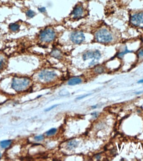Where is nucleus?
Returning <instances> with one entry per match:
<instances>
[{
  "label": "nucleus",
  "mask_w": 143,
  "mask_h": 161,
  "mask_svg": "<svg viewBox=\"0 0 143 161\" xmlns=\"http://www.w3.org/2000/svg\"><path fill=\"white\" fill-rule=\"evenodd\" d=\"M30 81L27 78L15 77L13 80L12 87L16 91H22L27 88Z\"/></svg>",
  "instance_id": "f257e3e1"
},
{
  "label": "nucleus",
  "mask_w": 143,
  "mask_h": 161,
  "mask_svg": "<svg viewBox=\"0 0 143 161\" xmlns=\"http://www.w3.org/2000/svg\"><path fill=\"white\" fill-rule=\"evenodd\" d=\"M96 40L101 43H108L113 40L112 33L107 29H102L98 30L96 34Z\"/></svg>",
  "instance_id": "f03ea898"
},
{
  "label": "nucleus",
  "mask_w": 143,
  "mask_h": 161,
  "mask_svg": "<svg viewBox=\"0 0 143 161\" xmlns=\"http://www.w3.org/2000/svg\"><path fill=\"white\" fill-rule=\"evenodd\" d=\"M55 33L51 28H46L40 33L39 38L41 41L45 43H50L55 39Z\"/></svg>",
  "instance_id": "7ed1b4c3"
},
{
  "label": "nucleus",
  "mask_w": 143,
  "mask_h": 161,
  "mask_svg": "<svg viewBox=\"0 0 143 161\" xmlns=\"http://www.w3.org/2000/svg\"><path fill=\"white\" fill-rule=\"evenodd\" d=\"M130 23L136 27H143V12L137 13L130 18Z\"/></svg>",
  "instance_id": "20e7f679"
},
{
  "label": "nucleus",
  "mask_w": 143,
  "mask_h": 161,
  "mask_svg": "<svg viewBox=\"0 0 143 161\" xmlns=\"http://www.w3.org/2000/svg\"><path fill=\"white\" fill-rule=\"evenodd\" d=\"M56 76L57 74L55 72L47 71H41L39 75V78L46 82H49L53 80Z\"/></svg>",
  "instance_id": "39448f33"
},
{
  "label": "nucleus",
  "mask_w": 143,
  "mask_h": 161,
  "mask_svg": "<svg viewBox=\"0 0 143 161\" xmlns=\"http://www.w3.org/2000/svg\"><path fill=\"white\" fill-rule=\"evenodd\" d=\"M71 40L75 44H80L85 40L84 34L80 31H76L71 35Z\"/></svg>",
  "instance_id": "423d86ee"
},
{
  "label": "nucleus",
  "mask_w": 143,
  "mask_h": 161,
  "mask_svg": "<svg viewBox=\"0 0 143 161\" xmlns=\"http://www.w3.org/2000/svg\"><path fill=\"white\" fill-rule=\"evenodd\" d=\"M83 13V8L80 5H78L75 7L72 13L73 17L75 19H79L81 17Z\"/></svg>",
  "instance_id": "0eeeda50"
},
{
  "label": "nucleus",
  "mask_w": 143,
  "mask_h": 161,
  "mask_svg": "<svg viewBox=\"0 0 143 161\" xmlns=\"http://www.w3.org/2000/svg\"><path fill=\"white\" fill-rule=\"evenodd\" d=\"M82 82V80L79 77L73 78L70 79L68 82V85L71 86L77 85L81 83Z\"/></svg>",
  "instance_id": "6e6552de"
},
{
  "label": "nucleus",
  "mask_w": 143,
  "mask_h": 161,
  "mask_svg": "<svg viewBox=\"0 0 143 161\" xmlns=\"http://www.w3.org/2000/svg\"><path fill=\"white\" fill-rule=\"evenodd\" d=\"M51 55L56 58L59 59L62 56L61 52L57 49L52 50L51 53Z\"/></svg>",
  "instance_id": "1a4fd4ad"
},
{
  "label": "nucleus",
  "mask_w": 143,
  "mask_h": 161,
  "mask_svg": "<svg viewBox=\"0 0 143 161\" xmlns=\"http://www.w3.org/2000/svg\"><path fill=\"white\" fill-rule=\"evenodd\" d=\"M94 55V52L92 51L87 52L84 55V60H87L89 59L93 58Z\"/></svg>",
  "instance_id": "9d476101"
},
{
  "label": "nucleus",
  "mask_w": 143,
  "mask_h": 161,
  "mask_svg": "<svg viewBox=\"0 0 143 161\" xmlns=\"http://www.w3.org/2000/svg\"><path fill=\"white\" fill-rule=\"evenodd\" d=\"M11 141L10 140H5L0 143V145L3 148H7L11 144Z\"/></svg>",
  "instance_id": "9b49d317"
},
{
  "label": "nucleus",
  "mask_w": 143,
  "mask_h": 161,
  "mask_svg": "<svg viewBox=\"0 0 143 161\" xmlns=\"http://www.w3.org/2000/svg\"><path fill=\"white\" fill-rule=\"evenodd\" d=\"M20 26L19 25L17 24H11L9 25V28L11 30L13 31H16L19 30V29Z\"/></svg>",
  "instance_id": "f8f14e48"
},
{
  "label": "nucleus",
  "mask_w": 143,
  "mask_h": 161,
  "mask_svg": "<svg viewBox=\"0 0 143 161\" xmlns=\"http://www.w3.org/2000/svg\"><path fill=\"white\" fill-rule=\"evenodd\" d=\"M94 71L96 73L98 74H101L104 71V68L102 66H98L95 68Z\"/></svg>",
  "instance_id": "ddd939ff"
},
{
  "label": "nucleus",
  "mask_w": 143,
  "mask_h": 161,
  "mask_svg": "<svg viewBox=\"0 0 143 161\" xmlns=\"http://www.w3.org/2000/svg\"><path fill=\"white\" fill-rule=\"evenodd\" d=\"M57 132V129L55 128H53L51 129L50 130H49L48 131L46 132V135L48 136H51L52 135H54Z\"/></svg>",
  "instance_id": "4468645a"
},
{
  "label": "nucleus",
  "mask_w": 143,
  "mask_h": 161,
  "mask_svg": "<svg viewBox=\"0 0 143 161\" xmlns=\"http://www.w3.org/2000/svg\"><path fill=\"white\" fill-rule=\"evenodd\" d=\"M77 145V143L75 141H70V142L68 144V146L69 147L71 148L76 147Z\"/></svg>",
  "instance_id": "2eb2a0df"
},
{
  "label": "nucleus",
  "mask_w": 143,
  "mask_h": 161,
  "mask_svg": "<svg viewBox=\"0 0 143 161\" xmlns=\"http://www.w3.org/2000/svg\"><path fill=\"white\" fill-rule=\"evenodd\" d=\"M35 13L32 10H29L26 12V16L29 18H32L34 16Z\"/></svg>",
  "instance_id": "dca6fc26"
},
{
  "label": "nucleus",
  "mask_w": 143,
  "mask_h": 161,
  "mask_svg": "<svg viewBox=\"0 0 143 161\" xmlns=\"http://www.w3.org/2000/svg\"><path fill=\"white\" fill-rule=\"evenodd\" d=\"M69 92L65 90L61 91L60 92V95L61 96H66L68 95Z\"/></svg>",
  "instance_id": "f3484780"
},
{
  "label": "nucleus",
  "mask_w": 143,
  "mask_h": 161,
  "mask_svg": "<svg viewBox=\"0 0 143 161\" xmlns=\"http://www.w3.org/2000/svg\"><path fill=\"white\" fill-rule=\"evenodd\" d=\"M44 139V137L43 135H40L39 136H35L34 137V139L37 141H42Z\"/></svg>",
  "instance_id": "a211bd4d"
},
{
  "label": "nucleus",
  "mask_w": 143,
  "mask_h": 161,
  "mask_svg": "<svg viewBox=\"0 0 143 161\" xmlns=\"http://www.w3.org/2000/svg\"><path fill=\"white\" fill-rule=\"evenodd\" d=\"M138 57H143V49H141L138 51Z\"/></svg>",
  "instance_id": "6ab92c4d"
},
{
  "label": "nucleus",
  "mask_w": 143,
  "mask_h": 161,
  "mask_svg": "<svg viewBox=\"0 0 143 161\" xmlns=\"http://www.w3.org/2000/svg\"><path fill=\"white\" fill-rule=\"evenodd\" d=\"M58 105H53L51 107H49L47 109H46V110H45V111L47 112V111H49L50 110H52L55 107H56Z\"/></svg>",
  "instance_id": "aec40b11"
},
{
  "label": "nucleus",
  "mask_w": 143,
  "mask_h": 161,
  "mask_svg": "<svg viewBox=\"0 0 143 161\" xmlns=\"http://www.w3.org/2000/svg\"><path fill=\"white\" fill-rule=\"evenodd\" d=\"M90 95V94H86V95H84L83 96H80V97H79V98H77V100H81V99H83V98H85L87 96H88L89 95Z\"/></svg>",
  "instance_id": "412c9836"
},
{
  "label": "nucleus",
  "mask_w": 143,
  "mask_h": 161,
  "mask_svg": "<svg viewBox=\"0 0 143 161\" xmlns=\"http://www.w3.org/2000/svg\"><path fill=\"white\" fill-rule=\"evenodd\" d=\"M39 11H41V12H44L45 11V8H41L40 9H39Z\"/></svg>",
  "instance_id": "4be33fe9"
},
{
  "label": "nucleus",
  "mask_w": 143,
  "mask_h": 161,
  "mask_svg": "<svg viewBox=\"0 0 143 161\" xmlns=\"http://www.w3.org/2000/svg\"><path fill=\"white\" fill-rule=\"evenodd\" d=\"M137 83H139V84H140V83H141H141H143V79H141V80L138 81Z\"/></svg>",
  "instance_id": "5701e85b"
},
{
  "label": "nucleus",
  "mask_w": 143,
  "mask_h": 161,
  "mask_svg": "<svg viewBox=\"0 0 143 161\" xmlns=\"http://www.w3.org/2000/svg\"><path fill=\"white\" fill-rule=\"evenodd\" d=\"M2 61L0 60V68H1V66H2Z\"/></svg>",
  "instance_id": "b1692460"
},
{
  "label": "nucleus",
  "mask_w": 143,
  "mask_h": 161,
  "mask_svg": "<svg viewBox=\"0 0 143 161\" xmlns=\"http://www.w3.org/2000/svg\"><path fill=\"white\" fill-rule=\"evenodd\" d=\"M143 92V91H139V92H138L136 93V94H141V93H142Z\"/></svg>",
  "instance_id": "393cba45"
},
{
  "label": "nucleus",
  "mask_w": 143,
  "mask_h": 161,
  "mask_svg": "<svg viewBox=\"0 0 143 161\" xmlns=\"http://www.w3.org/2000/svg\"><path fill=\"white\" fill-rule=\"evenodd\" d=\"M1 154L0 153V158H1Z\"/></svg>",
  "instance_id": "a878e982"
}]
</instances>
